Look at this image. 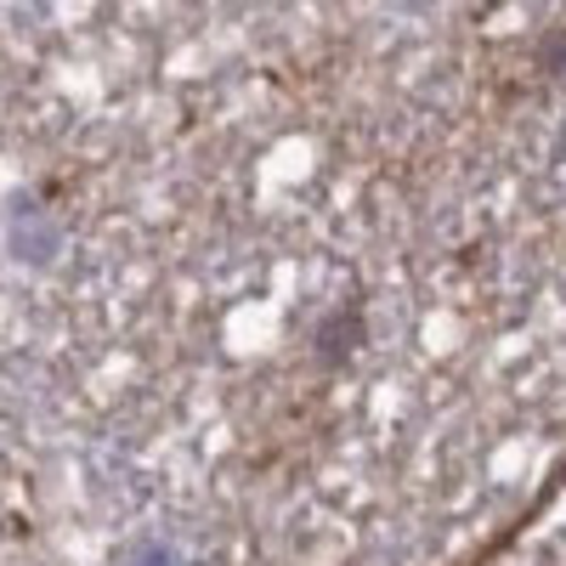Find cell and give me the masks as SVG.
I'll list each match as a JSON object with an SVG mask.
<instances>
[{"label":"cell","mask_w":566,"mask_h":566,"mask_svg":"<svg viewBox=\"0 0 566 566\" xmlns=\"http://www.w3.org/2000/svg\"><path fill=\"white\" fill-rule=\"evenodd\" d=\"M363 306L357 301H346L340 312H328L323 323H317V335H312V352H317V363L323 368H335V363H346L357 346H363Z\"/></svg>","instance_id":"obj_1"},{"label":"cell","mask_w":566,"mask_h":566,"mask_svg":"<svg viewBox=\"0 0 566 566\" xmlns=\"http://www.w3.org/2000/svg\"><path fill=\"white\" fill-rule=\"evenodd\" d=\"M538 69H549L555 80H566V34L560 29L538 40Z\"/></svg>","instance_id":"obj_2"}]
</instances>
